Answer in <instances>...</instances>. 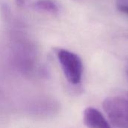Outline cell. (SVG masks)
<instances>
[{
  "instance_id": "cell-6",
  "label": "cell",
  "mask_w": 128,
  "mask_h": 128,
  "mask_svg": "<svg viewBox=\"0 0 128 128\" xmlns=\"http://www.w3.org/2000/svg\"><path fill=\"white\" fill-rule=\"evenodd\" d=\"M127 73H128V71H127Z\"/></svg>"
},
{
  "instance_id": "cell-4",
  "label": "cell",
  "mask_w": 128,
  "mask_h": 128,
  "mask_svg": "<svg viewBox=\"0 0 128 128\" xmlns=\"http://www.w3.org/2000/svg\"><path fill=\"white\" fill-rule=\"evenodd\" d=\"M83 122L88 128H111L104 115L94 107H88L85 110Z\"/></svg>"
},
{
  "instance_id": "cell-1",
  "label": "cell",
  "mask_w": 128,
  "mask_h": 128,
  "mask_svg": "<svg viewBox=\"0 0 128 128\" xmlns=\"http://www.w3.org/2000/svg\"><path fill=\"white\" fill-rule=\"evenodd\" d=\"M57 57L68 81L74 85L80 83L83 71V65L80 56L69 50L62 49L58 51Z\"/></svg>"
},
{
  "instance_id": "cell-2",
  "label": "cell",
  "mask_w": 128,
  "mask_h": 128,
  "mask_svg": "<svg viewBox=\"0 0 128 128\" xmlns=\"http://www.w3.org/2000/svg\"><path fill=\"white\" fill-rule=\"evenodd\" d=\"M103 107L112 124L118 128H128V100L118 97L104 100Z\"/></svg>"
},
{
  "instance_id": "cell-5",
  "label": "cell",
  "mask_w": 128,
  "mask_h": 128,
  "mask_svg": "<svg viewBox=\"0 0 128 128\" xmlns=\"http://www.w3.org/2000/svg\"><path fill=\"white\" fill-rule=\"evenodd\" d=\"M118 10L121 12H122V13L128 15V5H126V4H119L118 6Z\"/></svg>"
},
{
  "instance_id": "cell-3",
  "label": "cell",
  "mask_w": 128,
  "mask_h": 128,
  "mask_svg": "<svg viewBox=\"0 0 128 128\" xmlns=\"http://www.w3.org/2000/svg\"><path fill=\"white\" fill-rule=\"evenodd\" d=\"M17 6L38 12L56 14L59 12V6L56 0H15Z\"/></svg>"
}]
</instances>
